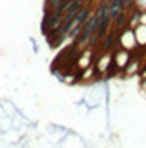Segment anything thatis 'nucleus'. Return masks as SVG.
Segmentation results:
<instances>
[{
  "label": "nucleus",
  "instance_id": "1",
  "mask_svg": "<svg viewBox=\"0 0 146 148\" xmlns=\"http://www.w3.org/2000/svg\"><path fill=\"white\" fill-rule=\"evenodd\" d=\"M100 2H104V0H100Z\"/></svg>",
  "mask_w": 146,
  "mask_h": 148
}]
</instances>
